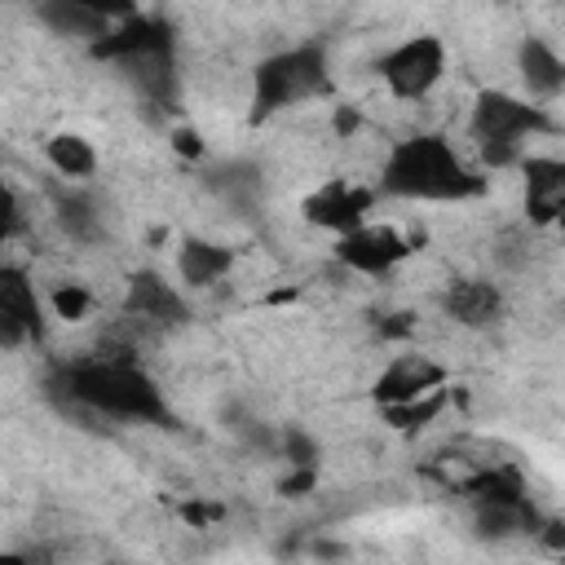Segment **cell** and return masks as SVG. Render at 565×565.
<instances>
[{
	"label": "cell",
	"instance_id": "obj_7",
	"mask_svg": "<svg viewBox=\"0 0 565 565\" xmlns=\"http://www.w3.org/2000/svg\"><path fill=\"white\" fill-rule=\"evenodd\" d=\"M411 252H415L411 238H406L397 225H388V221H362L358 230H349V234H340V238L331 243L335 265L349 269V274H362V278H384V274H393L397 265L411 260Z\"/></svg>",
	"mask_w": 565,
	"mask_h": 565
},
{
	"label": "cell",
	"instance_id": "obj_22",
	"mask_svg": "<svg viewBox=\"0 0 565 565\" xmlns=\"http://www.w3.org/2000/svg\"><path fill=\"white\" fill-rule=\"evenodd\" d=\"M172 146H181L185 154H199V132L194 128H177L172 132Z\"/></svg>",
	"mask_w": 565,
	"mask_h": 565
},
{
	"label": "cell",
	"instance_id": "obj_6",
	"mask_svg": "<svg viewBox=\"0 0 565 565\" xmlns=\"http://www.w3.org/2000/svg\"><path fill=\"white\" fill-rule=\"evenodd\" d=\"M380 199H384L380 185H371L362 177H327V181H318L300 199V216H305V225L340 238V234L358 230L362 221H371V212H375Z\"/></svg>",
	"mask_w": 565,
	"mask_h": 565
},
{
	"label": "cell",
	"instance_id": "obj_4",
	"mask_svg": "<svg viewBox=\"0 0 565 565\" xmlns=\"http://www.w3.org/2000/svg\"><path fill=\"white\" fill-rule=\"evenodd\" d=\"M547 128V106L508 88H481L468 110V137L481 154V168H521V159L530 154V137Z\"/></svg>",
	"mask_w": 565,
	"mask_h": 565
},
{
	"label": "cell",
	"instance_id": "obj_19",
	"mask_svg": "<svg viewBox=\"0 0 565 565\" xmlns=\"http://www.w3.org/2000/svg\"><path fill=\"white\" fill-rule=\"evenodd\" d=\"M446 388H433V393H424V397H415V402H402V406H388L384 411V419L393 424V428H402V433H415V428H428L441 411H446Z\"/></svg>",
	"mask_w": 565,
	"mask_h": 565
},
{
	"label": "cell",
	"instance_id": "obj_2",
	"mask_svg": "<svg viewBox=\"0 0 565 565\" xmlns=\"http://www.w3.org/2000/svg\"><path fill=\"white\" fill-rule=\"evenodd\" d=\"M62 388L71 393V402H79L84 411L106 415V419H124V424H168L172 419L163 388L124 344L71 362L62 371Z\"/></svg>",
	"mask_w": 565,
	"mask_h": 565
},
{
	"label": "cell",
	"instance_id": "obj_21",
	"mask_svg": "<svg viewBox=\"0 0 565 565\" xmlns=\"http://www.w3.org/2000/svg\"><path fill=\"white\" fill-rule=\"evenodd\" d=\"M71 4H79V9H93V13L110 18V22H119V18H132V13H141V0H71Z\"/></svg>",
	"mask_w": 565,
	"mask_h": 565
},
{
	"label": "cell",
	"instance_id": "obj_18",
	"mask_svg": "<svg viewBox=\"0 0 565 565\" xmlns=\"http://www.w3.org/2000/svg\"><path fill=\"white\" fill-rule=\"evenodd\" d=\"M44 163L57 172V177H66V181H84V177H93L97 172V146L84 137V132H53L49 141H44Z\"/></svg>",
	"mask_w": 565,
	"mask_h": 565
},
{
	"label": "cell",
	"instance_id": "obj_16",
	"mask_svg": "<svg viewBox=\"0 0 565 565\" xmlns=\"http://www.w3.org/2000/svg\"><path fill=\"white\" fill-rule=\"evenodd\" d=\"M31 13H35V22H40L49 35L75 40V44H84V49H93V44L115 26L110 18H102V13H93V9H79V4H71V0H31Z\"/></svg>",
	"mask_w": 565,
	"mask_h": 565
},
{
	"label": "cell",
	"instance_id": "obj_23",
	"mask_svg": "<svg viewBox=\"0 0 565 565\" xmlns=\"http://www.w3.org/2000/svg\"><path fill=\"white\" fill-rule=\"evenodd\" d=\"M556 234H561V238H565V225H561V230H556Z\"/></svg>",
	"mask_w": 565,
	"mask_h": 565
},
{
	"label": "cell",
	"instance_id": "obj_9",
	"mask_svg": "<svg viewBox=\"0 0 565 565\" xmlns=\"http://www.w3.org/2000/svg\"><path fill=\"white\" fill-rule=\"evenodd\" d=\"M521 212L530 225H565V154H525L521 159Z\"/></svg>",
	"mask_w": 565,
	"mask_h": 565
},
{
	"label": "cell",
	"instance_id": "obj_15",
	"mask_svg": "<svg viewBox=\"0 0 565 565\" xmlns=\"http://www.w3.org/2000/svg\"><path fill=\"white\" fill-rule=\"evenodd\" d=\"M516 75H521L525 97L534 102H552L565 93V57L543 35H525L516 44Z\"/></svg>",
	"mask_w": 565,
	"mask_h": 565
},
{
	"label": "cell",
	"instance_id": "obj_11",
	"mask_svg": "<svg viewBox=\"0 0 565 565\" xmlns=\"http://www.w3.org/2000/svg\"><path fill=\"white\" fill-rule=\"evenodd\" d=\"M124 313L141 327H181L190 318V305H185V291L163 278L159 269H137L124 287Z\"/></svg>",
	"mask_w": 565,
	"mask_h": 565
},
{
	"label": "cell",
	"instance_id": "obj_17",
	"mask_svg": "<svg viewBox=\"0 0 565 565\" xmlns=\"http://www.w3.org/2000/svg\"><path fill=\"white\" fill-rule=\"evenodd\" d=\"M230 269H234V247L212 243V238H199V234H190V238L177 243V278H181V287H190V291L212 287Z\"/></svg>",
	"mask_w": 565,
	"mask_h": 565
},
{
	"label": "cell",
	"instance_id": "obj_3",
	"mask_svg": "<svg viewBox=\"0 0 565 565\" xmlns=\"http://www.w3.org/2000/svg\"><path fill=\"white\" fill-rule=\"evenodd\" d=\"M331 93V57L327 44L305 40V44H287L265 53L252 75H247V119L252 124H269L274 115L318 102Z\"/></svg>",
	"mask_w": 565,
	"mask_h": 565
},
{
	"label": "cell",
	"instance_id": "obj_13",
	"mask_svg": "<svg viewBox=\"0 0 565 565\" xmlns=\"http://www.w3.org/2000/svg\"><path fill=\"white\" fill-rule=\"evenodd\" d=\"M115 71H119V79H124L137 97H146V102H154V106H168L172 93H177V40L132 53V57L115 62Z\"/></svg>",
	"mask_w": 565,
	"mask_h": 565
},
{
	"label": "cell",
	"instance_id": "obj_20",
	"mask_svg": "<svg viewBox=\"0 0 565 565\" xmlns=\"http://www.w3.org/2000/svg\"><path fill=\"white\" fill-rule=\"evenodd\" d=\"M49 309H53V318L79 322V318H88L93 296H88V287H84V282H62V287H53V291H49Z\"/></svg>",
	"mask_w": 565,
	"mask_h": 565
},
{
	"label": "cell",
	"instance_id": "obj_8",
	"mask_svg": "<svg viewBox=\"0 0 565 565\" xmlns=\"http://www.w3.org/2000/svg\"><path fill=\"white\" fill-rule=\"evenodd\" d=\"M433 388H446V366H441L433 353L411 349V353L388 358V362L375 371V380H371V402H375L380 411H388V406L415 402V397H424V393H433Z\"/></svg>",
	"mask_w": 565,
	"mask_h": 565
},
{
	"label": "cell",
	"instance_id": "obj_1",
	"mask_svg": "<svg viewBox=\"0 0 565 565\" xmlns=\"http://www.w3.org/2000/svg\"><path fill=\"white\" fill-rule=\"evenodd\" d=\"M375 185L384 199H406V203H472L486 194L490 181L455 150L446 132L424 128L388 146Z\"/></svg>",
	"mask_w": 565,
	"mask_h": 565
},
{
	"label": "cell",
	"instance_id": "obj_10",
	"mask_svg": "<svg viewBox=\"0 0 565 565\" xmlns=\"http://www.w3.org/2000/svg\"><path fill=\"white\" fill-rule=\"evenodd\" d=\"M44 335V296L35 291L31 274L18 265L0 269V344L18 349Z\"/></svg>",
	"mask_w": 565,
	"mask_h": 565
},
{
	"label": "cell",
	"instance_id": "obj_5",
	"mask_svg": "<svg viewBox=\"0 0 565 565\" xmlns=\"http://www.w3.org/2000/svg\"><path fill=\"white\" fill-rule=\"evenodd\" d=\"M375 71H380V84L388 88V97L424 102L446 79V40L433 31H415L406 40H397L393 49H384Z\"/></svg>",
	"mask_w": 565,
	"mask_h": 565
},
{
	"label": "cell",
	"instance_id": "obj_12",
	"mask_svg": "<svg viewBox=\"0 0 565 565\" xmlns=\"http://www.w3.org/2000/svg\"><path fill=\"white\" fill-rule=\"evenodd\" d=\"M508 300H503V287L490 282V278H477V274H459L441 287V313L463 327V331H481V327H494L503 318Z\"/></svg>",
	"mask_w": 565,
	"mask_h": 565
},
{
	"label": "cell",
	"instance_id": "obj_14",
	"mask_svg": "<svg viewBox=\"0 0 565 565\" xmlns=\"http://www.w3.org/2000/svg\"><path fill=\"white\" fill-rule=\"evenodd\" d=\"M177 40V31L163 22V18H154V13H132V18H119L93 49H88V57L93 62H124V57H132V53H141V49H154V44H172Z\"/></svg>",
	"mask_w": 565,
	"mask_h": 565
}]
</instances>
